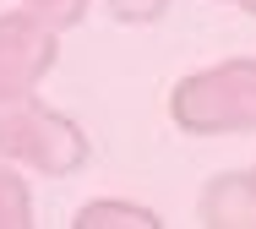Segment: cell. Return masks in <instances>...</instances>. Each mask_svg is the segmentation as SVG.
I'll list each match as a JSON object with an SVG mask.
<instances>
[{"label": "cell", "mask_w": 256, "mask_h": 229, "mask_svg": "<svg viewBox=\"0 0 256 229\" xmlns=\"http://www.w3.org/2000/svg\"><path fill=\"white\" fill-rule=\"evenodd\" d=\"M169 120L186 136H246L256 131V60H218L174 82Z\"/></svg>", "instance_id": "obj_1"}, {"label": "cell", "mask_w": 256, "mask_h": 229, "mask_svg": "<svg viewBox=\"0 0 256 229\" xmlns=\"http://www.w3.org/2000/svg\"><path fill=\"white\" fill-rule=\"evenodd\" d=\"M0 158L66 180L88 164V131L71 114L50 110L38 93H16V98H0Z\"/></svg>", "instance_id": "obj_2"}, {"label": "cell", "mask_w": 256, "mask_h": 229, "mask_svg": "<svg viewBox=\"0 0 256 229\" xmlns=\"http://www.w3.org/2000/svg\"><path fill=\"white\" fill-rule=\"evenodd\" d=\"M54 60H60V28L33 16L28 6L0 16V98L38 93V82L54 71Z\"/></svg>", "instance_id": "obj_3"}, {"label": "cell", "mask_w": 256, "mask_h": 229, "mask_svg": "<svg viewBox=\"0 0 256 229\" xmlns=\"http://www.w3.org/2000/svg\"><path fill=\"white\" fill-rule=\"evenodd\" d=\"M202 218L207 224H256V174H212L202 191Z\"/></svg>", "instance_id": "obj_4"}, {"label": "cell", "mask_w": 256, "mask_h": 229, "mask_svg": "<svg viewBox=\"0 0 256 229\" xmlns=\"http://www.w3.org/2000/svg\"><path fill=\"white\" fill-rule=\"evenodd\" d=\"M33 218V191H28V174L22 164L0 158V229H22Z\"/></svg>", "instance_id": "obj_5"}, {"label": "cell", "mask_w": 256, "mask_h": 229, "mask_svg": "<svg viewBox=\"0 0 256 229\" xmlns=\"http://www.w3.org/2000/svg\"><path fill=\"white\" fill-rule=\"evenodd\" d=\"M76 224H82V229H98V224H131V229H142V224H158V218H153V208H142V202L98 196V202H88V208L76 213Z\"/></svg>", "instance_id": "obj_6"}, {"label": "cell", "mask_w": 256, "mask_h": 229, "mask_svg": "<svg viewBox=\"0 0 256 229\" xmlns=\"http://www.w3.org/2000/svg\"><path fill=\"white\" fill-rule=\"evenodd\" d=\"M16 6H28L33 16H44L50 28L66 33V28H76V22L88 16V6H93V0H16Z\"/></svg>", "instance_id": "obj_7"}, {"label": "cell", "mask_w": 256, "mask_h": 229, "mask_svg": "<svg viewBox=\"0 0 256 229\" xmlns=\"http://www.w3.org/2000/svg\"><path fill=\"white\" fill-rule=\"evenodd\" d=\"M104 11H109L114 22H131V28H142V22H158V16L169 11V0H104Z\"/></svg>", "instance_id": "obj_8"}, {"label": "cell", "mask_w": 256, "mask_h": 229, "mask_svg": "<svg viewBox=\"0 0 256 229\" xmlns=\"http://www.w3.org/2000/svg\"><path fill=\"white\" fill-rule=\"evenodd\" d=\"M224 6H240V11H251V16H256V0H224Z\"/></svg>", "instance_id": "obj_9"}, {"label": "cell", "mask_w": 256, "mask_h": 229, "mask_svg": "<svg viewBox=\"0 0 256 229\" xmlns=\"http://www.w3.org/2000/svg\"><path fill=\"white\" fill-rule=\"evenodd\" d=\"M251 174H256V170H251Z\"/></svg>", "instance_id": "obj_10"}]
</instances>
